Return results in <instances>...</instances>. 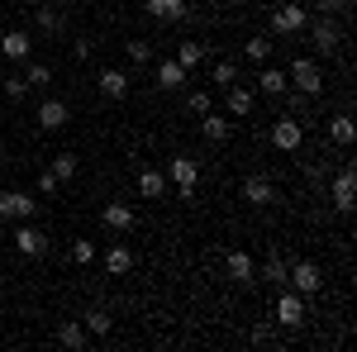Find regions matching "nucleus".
Returning <instances> with one entry per match:
<instances>
[{"mask_svg": "<svg viewBox=\"0 0 357 352\" xmlns=\"http://www.w3.org/2000/svg\"><path fill=\"white\" fill-rule=\"evenodd\" d=\"M100 95H105V100H124V95H129V72L105 67V72H100Z\"/></svg>", "mask_w": 357, "mask_h": 352, "instance_id": "obj_17", "label": "nucleus"}, {"mask_svg": "<svg viewBox=\"0 0 357 352\" xmlns=\"http://www.w3.org/2000/svg\"><path fill=\"white\" fill-rule=\"evenodd\" d=\"M138 195H143V200H162L167 195V171H158V167H138Z\"/></svg>", "mask_w": 357, "mask_h": 352, "instance_id": "obj_14", "label": "nucleus"}, {"mask_svg": "<svg viewBox=\"0 0 357 352\" xmlns=\"http://www.w3.org/2000/svg\"><path fill=\"white\" fill-rule=\"evenodd\" d=\"M29 53H33V43H29L24 29H5V33H0V57H10V62H29Z\"/></svg>", "mask_w": 357, "mask_h": 352, "instance_id": "obj_11", "label": "nucleus"}, {"mask_svg": "<svg viewBox=\"0 0 357 352\" xmlns=\"http://www.w3.org/2000/svg\"><path fill=\"white\" fill-rule=\"evenodd\" d=\"M248 62H257V67H262V62H267V57H272V38H262V33H257V38H248Z\"/></svg>", "mask_w": 357, "mask_h": 352, "instance_id": "obj_30", "label": "nucleus"}, {"mask_svg": "<svg viewBox=\"0 0 357 352\" xmlns=\"http://www.w3.org/2000/svg\"><path fill=\"white\" fill-rule=\"evenodd\" d=\"M191 114H205V109H215V100H210V91H191Z\"/></svg>", "mask_w": 357, "mask_h": 352, "instance_id": "obj_36", "label": "nucleus"}, {"mask_svg": "<svg viewBox=\"0 0 357 352\" xmlns=\"http://www.w3.org/2000/svg\"><path fill=\"white\" fill-rule=\"evenodd\" d=\"M314 10H319V15H333V20H338V15H348V0H314Z\"/></svg>", "mask_w": 357, "mask_h": 352, "instance_id": "obj_38", "label": "nucleus"}, {"mask_svg": "<svg viewBox=\"0 0 357 352\" xmlns=\"http://www.w3.org/2000/svg\"><path fill=\"white\" fill-rule=\"evenodd\" d=\"M243 200H248V205H272L276 186L267 181V176H248V181H243Z\"/></svg>", "mask_w": 357, "mask_h": 352, "instance_id": "obj_19", "label": "nucleus"}, {"mask_svg": "<svg viewBox=\"0 0 357 352\" xmlns=\"http://www.w3.org/2000/svg\"><path fill=\"white\" fill-rule=\"evenodd\" d=\"M0 158H5V143H0Z\"/></svg>", "mask_w": 357, "mask_h": 352, "instance_id": "obj_41", "label": "nucleus"}, {"mask_svg": "<svg viewBox=\"0 0 357 352\" xmlns=\"http://www.w3.org/2000/svg\"><path fill=\"white\" fill-rule=\"evenodd\" d=\"M286 86H296L301 95H319V91H324V67H319L314 57H296L291 72H286Z\"/></svg>", "mask_w": 357, "mask_h": 352, "instance_id": "obj_1", "label": "nucleus"}, {"mask_svg": "<svg viewBox=\"0 0 357 352\" xmlns=\"http://www.w3.org/2000/svg\"><path fill=\"white\" fill-rule=\"evenodd\" d=\"M124 53H129L134 67H148V62H153V43H148V38H129V48H124Z\"/></svg>", "mask_w": 357, "mask_h": 352, "instance_id": "obj_28", "label": "nucleus"}, {"mask_svg": "<svg viewBox=\"0 0 357 352\" xmlns=\"http://www.w3.org/2000/svg\"><path fill=\"white\" fill-rule=\"evenodd\" d=\"M33 210H38L33 195H24V190H0V219H29Z\"/></svg>", "mask_w": 357, "mask_h": 352, "instance_id": "obj_10", "label": "nucleus"}, {"mask_svg": "<svg viewBox=\"0 0 357 352\" xmlns=\"http://www.w3.org/2000/svg\"><path fill=\"white\" fill-rule=\"evenodd\" d=\"M0 77H5V67H0Z\"/></svg>", "mask_w": 357, "mask_h": 352, "instance_id": "obj_43", "label": "nucleus"}, {"mask_svg": "<svg viewBox=\"0 0 357 352\" xmlns=\"http://www.w3.org/2000/svg\"><path fill=\"white\" fill-rule=\"evenodd\" d=\"M82 324H86V333H91V338H105V333H110V324H114V319H110V314H105V309H91V314H86Z\"/></svg>", "mask_w": 357, "mask_h": 352, "instance_id": "obj_27", "label": "nucleus"}, {"mask_svg": "<svg viewBox=\"0 0 357 352\" xmlns=\"http://www.w3.org/2000/svg\"><path fill=\"white\" fill-rule=\"evenodd\" d=\"M310 43H314V53H338V43H343V33H338V20L333 15H319V20H310Z\"/></svg>", "mask_w": 357, "mask_h": 352, "instance_id": "obj_3", "label": "nucleus"}, {"mask_svg": "<svg viewBox=\"0 0 357 352\" xmlns=\"http://www.w3.org/2000/svg\"><path fill=\"white\" fill-rule=\"evenodd\" d=\"M48 171H53L57 181H72V176H77V158H72V153H57Z\"/></svg>", "mask_w": 357, "mask_h": 352, "instance_id": "obj_31", "label": "nucleus"}, {"mask_svg": "<svg viewBox=\"0 0 357 352\" xmlns=\"http://www.w3.org/2000/svg\"><path fill=\"white\" fill-rule=\"evenodd\" d=\"M57 343H62V348H72V352H82L86 343H91V333H86V324H72V319H67V324L57 328Z\"/></svg>", "mask_w": 357, "mask_h": 352, "instance_id": "obj_24", "label": "nucleus"}, {"mask_svg": "<svg viewBox=\"0 0 357 352\" xmlns=\"http://www.w3.org/2000/svg\"><path fill=\"white\" fill-rule=\"evenodd\" d=\"M224 105H229V114H234V119H243V114H252V91L224 86Z\"/></svg>", "mask_w": 357, "mask_h": 352, "instance_id": "obj_23", "label": "nucleus"}, {"mask_svg": "<svg viewBox=\"0 0 357 352\" xmlns=\"http://www.w3.org/2000/svg\"><path fill=\"white\" fill-rule=\"evenodd\" d=\"M329 138L348 148V143L357 138V129H353V114H333V119H329Z\"/></svg>", "mask_w": 357, "mask_h": 352, "instance_id": "obj_26", "label": "nucleus"}, {"mask_svg": "<svg viewBox=\"0 0 357 352\" xmlns=\"http://www.w3.org/2000/svg\"><path fill=\"white\" fill-rule=\"evenodd\" d=\"M210 77H215V86H234V82H238V67H234V62H215Z\"/></svg>", "mask_w": 357, "mask_h": 352, "instance_id": "obj_33", "label": "nucleus"}, {"mask_svg": "<svg viewBox=\"0 0 357 352\" xmlns=\"http://www.w3.org/2000/svg\"><path fill=\"white\" fill-rule=\"evenodd\" d=\"M286 281H291V291H301V296H319V291H324V271L314 267V262L286 267Z\"/></svg>", "mask_w": 357, "mask_h": 352, "instance_id": "obj_5", "label": "nucleus"}, {"mask_svg": "<svg viewBox=\"0 0 357 352\" xmlns=\"http://www.w3.org/2000/svg\"><path fill=\"white\" fill-rule=\"evenodd\" d=\"M24 91H29L24 77H0V95H10V100H24Z\"/></svg>", "mask_w": 357, "mask_h": 352, "instance_id": "obj_32", "label": "nucleus"}, {"mask_svg": "<svg viewBox=\"0 0 357 352\" xmlns=\"http://www.w3.org/2000/svg\"><path fill=\"white\" fill-rule=\"evenodd\" d=\"M105 271H110V276H129V271H134V252L124 243H114L110 252H105Z\"/></svg>", "mask_w": 357, "mask_h": 352, "instance_id": "obj_22", "label": "nucleus"}, {"mask_svg": "<svg viewBox=\"0 0 357 352\" xmlns=\"http://www.w3.org/2000/svg\"><path fill=\"white\" fill-rule=\"evenodd\" d=\"M100 219H105V229H114V234H129V229L138 224V215L129 210V205H119V200L100 205Z\"/></svg>", "mask_w": 357, "mask_h": 352, "instance_id": "obj_13", "label": "nucleus"}, {"mask_svg": "<svg viewBox=\"0 0 357 352\" xmlns=\"http://www.w3.org/2000/svg\"><path fill=\"white\" fill-rule=\"evenodd\" d=\"M276 324L281 328H301L305 324V296L301 291H286V296L276 300Z\"/></svg>", "mask_w": 357, "mask_h": 352, "instance_id": "obj_8", "label": "nucleus"}, {"mask_svg": "<svg viewBox=\"0 0 357 352\" xmlns=\"http://www.w3.org/2000/svg\"><path fill=\"white\" fill-rule=\"evenodd\" d=\"M143 10H148L153 20H162V24H181L191 5H186V0H143Z\"/></svg>", "mask_w": 357, "mask_h": 352, "instance_id": "obj_12", "label": "nucleus"}, {"mask_svg": "<svg viewBox=\"0 0 357 352\" xmlns=\"http://www.w3.org/2000/svg\"><path fill=\"white\" fill-rule=\"evenodd\" d=\"M200 57H205V48H200V43H195V38H186V43H181V48H176V62H181V67H186V72H191V67H200Z\"/></svg>", "mask_w": 357, "mask_h": 352, "instance_id": "obj_29", "label": "nucleus"}, {"mask_svg": "<svg viewBox=\"0 0 357 352\" xmlns=\"http://www.w3.org/2000/svg\"><path fill=\"white\" fill-rule=\"evenodd\" d=\"M67 119H72V109H67V100H43L38 105V129H67Z\"/></svg>", "mask_w": 357, "mask_h": 352, "instance_id": "obj_15", "label": "nucleus"}, {"mask_svg": "<svg viewBox=\"0 0 357 352\" xmlns=\"http://www.w3.org/2000/svg\"><path fill=\"white\" fill-rule=\"evenodd\" d=\"M262 281H286V262L281 257H267L262 262Z\"/></svg>", "mask_w": 357, "mask_h": 352, "instance_id": "obj_34", "label": "nucleus"}, {"mask_svg": "<svg viewBox=\"0 0 357 352\" xmlns=\"http://www.w3.org/2000/svg\"><path fill=\"white\" fill-rule=\"evenodd\" d=\"M305 24H310V10H305V5H296V0H291V5H281V10L272 15V29H276V33H301Z\"/></svg>", "mask_w": 357, "mask_h": 352, "instance_id": "obj_9", "label": "nucleus"}, {"mask_svg": "<svg viewBox=\"0 0 357 352\" xmlns=\"http://www.w3.org/2000/svg\"><path fill=\"white\" fill-rule=\"evenodd\" d=\"M158 86H162V91H176V86H186V67H181L176 57L158 62Z\"/></svg>", "mask_w": 357, "mask_h": 352, "instance_id": "obj_21", "label": "nucleus"}, {"mask_svg": "<svg viewBox=\"0 0 357 352\" xmlns=\"http://www.w3.org/2000/svg\"><path fill=\"white\" fill-rule=\"evenodd\" d=\"M186 5H191V0H186Z\"/></svg>", "mask_w": 357, "mask_h": 352, "instance_id": "obj_44", "label": "nucleus"}, {"mask_svg": "<svg viewBox=\"0 0 357 352\" xmlns=\"http://www.w3.org/2000/svg\"><path fill=\"white\" fill-rule=\"evenodd\" d=\"M200 134H205V143H229L234 138V124L224 114H215V109H205L200 114Z\"/></svg>", "mask_w": 357, "mask_h": 352, "instance_id": "obj_16", "label": "nucleus"}, {"mask_svg": "<svg viewBox=\"0 0 357 352\" xmlns=\"http://www.w3.org/2000/svg\"><path fill=\"white\" fill-rule=\"evenodd\" d=\"M33 24L43 29V33H62V24H67V15H62V10H57V5H38V10H33Z\"/></svg>", "mask_w": 357, "mask_h": 352, "instance_id": "obj_20", "label": "nucleus"}, {"mask_svg": "<svg viewBox=\"0 0 357 352\" xmlns=\"http://www.w3.org/2000/svg\"><path fill=\"white\" fill-rule=\"evenodd\" d=\"M0 238H5V229H0Z\"/></svg>", "mask_w": 357, "mask_h": 352, "instance_id": "obj_42", "label": "nucleus"}, {"mask_svg": "<svg viewBox=\"0 0 357 352\" xmlns=\"http://www.w3.org/2000/svg\"><path fill=\"white\" fill-rule=\"evenodd\" d=\"M257 91H262V95H286V72H281V67H262Z\"/></svg>", "mask_w": 357, "mask_h": 352, "instance_id": "obj_25", "label": "nucleus"}, {"mask_svg": "<svg viewBox=\"0 0 357 352\" xmlns=\"http://www.w3.org/2000/svg\"><path fill=\"white\" fill-rule=\"evenodd\" d=\"M15 247H20L24 257H43V252H48V234L33 229L29 219H20V229H15Z\"/></svg>", "mask_w": 357, "mask_h": 352, "instance_id": "obj_7", "label": "nucleus"}, {"mask_svg": "<svg viewBox=\"0 0 357 352\" xmlns=\"http://www.w3.org/2000/svg\"><path fill=\"white\" fill-rule=\"evenodd\" d=\"M272 143L281 148V153H296V148L305 143V129H301V119H296V114H286V119H276V124H272Z\"/></svg>", "mask_w": 357, "mask_h": 352, "instance_id": "obj_6", "label": "nucleus"}, {"mask_svg": "<svg viewBox=\"0 0 357 352\" xmlns=\"http://www.w3.org/2000/svg\"><path fill=\"white\" fill-rule=\"evenodd\" d=\"M72 57H82V62H86V57H91V38H77V43H72Z\"/></svg>", "mask_w": 357, "mask_h": 352, "instance_id": "obj_40", "label": "nucleus"}, {"mask_svg": "<svg viewBox=\"0 0 357 352\" xmlns=\"http://www.w3.org/2000/svg\"><path fill=\"white\" fill-rule=\"evenodd\" d=\"M29 86H48L53 82V72H48V67H43V62H29V77H24Z\"/></svg>", "mask_w": 357, "mask_h": 352, "instance_id": "obj_35", "label": "nucleus"}, {"mask_svg": "<svg viewBox=\"0 0 357 352\" xmlns=\"http://www.w3.org/2000/svg\"><path fill=\"white\" fill-rule=\"evenodd\" d=\"M72 262H96V243L77 238V243H72Z\"/></svg>", "mask_w": 357, "mask_h": 352, "instance_id": "obj_37", "label": "nucleus"}, {"mask_svg": "<svg viewBox=\"0 0 357 352\" xmlns=\"http://www.w3.org/2000/svg\"><path fill=\"white\" fill-rule=\"evenodd\" d=\"M224 267H229V281H238V286H252V281H257V267H252L248 252H229Z\"/></svg>", "mask_w": 357, "mask_h": 352, "instance_id": "obj_18", "label": "nucleus"}, {"mask_svg": "<svg viewBox=\"0 0 357 352\" xmlns=\"http://www.w3.org/2000/svg\"><path fill=\"white\" fill-rule=\"evenodd\" d=\"M329 200H333V210H338V215H348V210H353V200H357V171H353V162L329 181Z\"/></svg>", "mask_w": 357, "mask_h": 352, "instance_id": "obj_4", "label": "nucleus"}, {"mask_svg": "<svg viewBox=\"0 0 357 352\" xmlns=\"http://www.w3.org/2000/svg\"><path fill=\"white\" fill-rule=\"evenodd\" d=\"M167 181L176 186V195H181V200H191V195H195V181H200V162H191V158H172V162H167Z\"/></svg>", "mask_w": 357, "mask_h": 352, "instance_id": "obj_2", "label": "nucleus"}, {"mask_svg": "<svg viewBox=\"0 0 357 352\" xmlns=\"http://www.w3.org/2000/svg\"><path fill=\"white\" fill-rule=\"evenodd\" d=\"M57 186H62V181H57L53 171H43V176H38V190H43V195H57Z\"/></svg>", "mask_w": 357, "mask_h": 352, "instance_id": "obj_39", "label": "nucleus"}]
</instances>
